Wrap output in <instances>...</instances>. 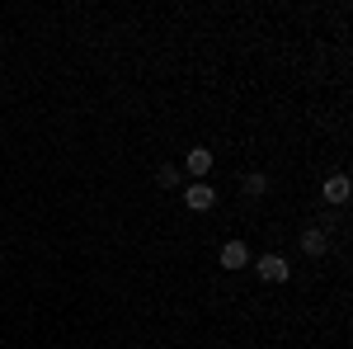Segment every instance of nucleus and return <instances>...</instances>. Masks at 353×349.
I'll list each match as a JSON object with an SVG mask.
<instances>
[{
  "instance_id": "f257e3e1",
  "label": "nucleus",
  "mask_w": 353,
  "mask_h": 349,
  "mask_svg": "<svg viewBox=\"0 0 353 349\" xmlns=\"http://www.w3.org/2000/svg\"><path fill=\"white\" fill-rule=\"evenodd\" d=\"M254 269H259V279H269V283H288V274H292V265H288V260H283V255H259V260H254Z\"/></svg>"
},
{
  "instance_id": "20e7f679",
  "label": "nucleus",
  "mask_w": 353,
  "mask_h": 349,
  "mask_svg": "<svg viewBox=\"0 0 353 349\" xmlns=\"http://www.w3.org/2000/svg\"><path fill=\"white\" fill-rule=\"evenodd\" d=\"M301 250H306V255H325V250H330V236L321 232V227H311V232H301Z\"/></svg>"
},
{
  "instance_id": "f03ea898",
  "label": "nucleus",
  "mask_w": 353,
  "mask_h": 349,
  "mask_svg": "<svg viewBox=\"0 0 353 349\" xmlns=\"http://www.w3.org/2000/svg\"><path fill=\"white\" fill-rule=\"evenodd\" d=\"M184 203H189L193 213H208V208L217 203V189H212V185H203V180H198V185H189V189H184Z\"/></svg>"
},
{
  "instance_id": "39448f33",
  "label": "nucleus",
  "mask_w": 353,
  "mask_h": 349,
  "mask_svg": "<svg viewBox=\"0 0 353 349\" xmlns=\"http://www.w3.org/2000/svg\"><path fill=\"white\" fill-rule=\"evenodd\" d=\"M184 165H189V175H198V180H203V175L212 170V151H208V147H193Z\"/></svg>"
},
{
  "instance_id": "7ed1b4c3",
  "label": "nucleus",
  "mask_w": 353,
  "mask_h": 349,
  "mask_svg": "<svg viewBox=\"0 0 353 349\" xmlns=\"http://www.w3.org/2000/svg\"><path fill=\"white\" fill-rule=\"evenodd\" d=\"M250 265V245L245 241H226L221 245V269H245Z\"/></svg>"
},
{
  "instance_id": "423d86ee",
  "label": "nucleus",
  "mask_w": 353,
  "mask_h": 349,
  "mask_svg": "<svg viewBox=\"0 0 353 349\" xmlns=\"http://www.w3.org/2000/svg\"><path fill=\"white\" fill-rule=\"evenodd\" d=\"M325 198L330 203H344V198H349V180H344V175H330L325 180Z\"/></svg>"
},
{
  "instance_id": "0eeeda50",
  "label": "nucleus",
  "mask_w": 353,
  "mask_h": 349,
  "mask_svg": "<svg viewBox=\"0 0 353 349\" xmlns=\"http://www.w3.org/2000/svg\"><path fill=\"white\" fill-rule=\"evenodd\" d=\"M156 185H161V189H174V185H179V170H174V165H161V170H156Z\"/></svg>"
},
{
  "instance_id": "6e6552de",
  "label": "nucleus",
  "mask_w": 353,
  "mask_h": 349,
  "mask_svg": "<svg viewBox=\"0 0 353 349\" xmlns=\"http://www.w3.org/2000/svg\"><path fill=\"white\" fill-rule=\"evenodd\" d=\"M264 189H269V175H259V170L245 175V194H264Z\"/></svg>"
}]
</instances>
